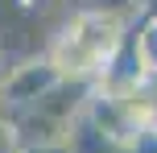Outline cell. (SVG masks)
<instances>
[{"label":"cell","instance_id":"cell-1","mask_svg":"<svg viewBox=\"0 0 157 153\" xmlns=\"http://www.w3.org/2000/svg\"><path fill=\"white\" fill-rule=\"evenodd\" d=\"M128 37V8H78L41 50L58 79L95 83Z\"/></svg>","mask_w":157,"mask_h":153},{"label":"cell","instance_id":"cell-2","mask_svg":"<svg viewBox=\"0 0 157 153\" xmlns=\"http://www.w3.org/2000/svg\"><path fill=\"white\" fill-rule=\"evenodd\" d=\"M54 83H58V71L46 62V54L17 58L8 71H0V116L21 112V108L37 104Z\"/></svg>","mask_w":157,"mask_h":153},{"label":"cell","instance_id":"cell-3","mask_svg":"<svg viewBox=\"0 0 157 153\" xmlns=\"http://www.w3.org/2000/svg\"><path fill=\"white\" fill-rule=\"evenodd\" d=\"M128 41H132V54L141 62V71L149 79H157V13L136 21V29H128Z\"/></svg>","mask_w":157,"mask_h":153},{"label":"cell","instance_id":"cell-4","mask_svg":"<svg viewBox=\"0 0 157 153\" xmlns=\"http://www.w3.org/2000/svg\"><path fill=\"white\" fill-rule=\"evenodd\" d=\"M124 153H157V132H153V128H141V132L124 145Z\"/></svg>","mask_w":157,"mask_h":153},{"label":"cell","instance_id":"cell-5","mask_svg":"<svg viewBox=\"0 0 157 153\" xmlns=\"http://www.w3.org/2000/svg\"><path fill=\"white\" fill-rule=\"evenodd\" d=\"M0 153H17V141H13V132H8L4 116H0Z\"/></svg>","mask_w":157,"mask_h":153},{"label":"cell","instance_id":"cell-6","mask_svg":"<svg viewBox=\"0 0 157 153\" xmlns=\"http://www.w3.org/2000/svg\"><path fill=\"white\" fill-rule=\"evenodd\" d=\"M149 128L157 132V79H153V112H149Z\"/></svg>","mask_w":157,"mask_h":153},{"label":"cell","instance_id":"cell-7","mask_svg":"<svg viewBox=\"0 0 157 153\" xmlns=\"http://www.w3.org/2000/svg\"><path fill=\"white\" fill-rule=\"evenodd\" d=\"M0 71H4V62H0Z\"/></svg>","mask_w":157,"mask_h":153}]
</instances>
